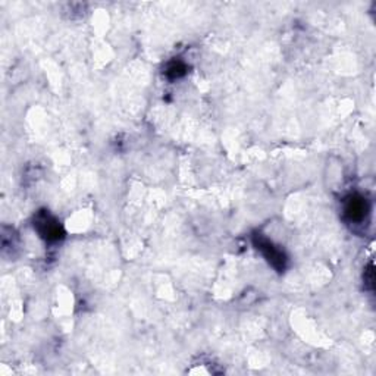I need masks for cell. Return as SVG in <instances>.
<instances>
[{
  "instance_id": "obj_3",
  "label": "cell",
  "mask_w": 376,
  "mask_h": 376,
  "mask_svg": "<svg viewBox=\"0 0 376 376\" xmlns=\"http://www.w3.org/2000/svg\"><path fill=\"white\" fill-rule=\"evenodd\" d=\"M369 209L368 200L360 194H353L344 202V215L353 224L363 222L369 215Z\"/></svg>"
},
{
  "instance_id": "obj_5",
  "label": "cell",
  "mask_w": 376,
  "mask_h": 376,
  "mask_svg": "<svg viewBox=\"0 0 376 376\" xmlns=\"http://www.w3.org/2000/svg\"><path fill=\"white\" fill-rule=\"evenodd\" d=\"M363 279H364V287H366L368 290H373V287H375V274H373V263H369V266L366 268V270H364Z\"/></svg>"
},
{
  "instance_id": "obj_2",
  "label": "cell",
  "mask_w": 376,
  "mask_h": 376,
  "mask_svg": "<svg viewBox=\"0 0 376 376\" xmlns=\"http://www.w3.org/2000/svg\"><path fill=\"white\" fill-rule=\"evenodd\" d=\"M34 228L37 229L40 237L45 238L49 243H56L65 237V231L60 222L46 211L37 213L34 219Z\"/></svg>"
},
{
  "instance_id": "obj_1",
  "label": "cell",
  "mask_w": 376,
  "mask_h": 376,
  "mask_svg": "<svg viewBox=\"0 0 376 376\" xmlns=\"http://www.w3.org/2000/svg\"><path fill=\"white\" fill-rule=\"evenodd\" d=\"M253 244L256 246L259 252L263 255V257L268 260V263L272 266L277 272L279 274L284 272V270L287 269L288 259H287V255L282 252L279 247H277L272 242H269V239L262 234L253 235Z\"/></svg>"
},
{
  "instance_id": "obj_4",
  "label": "cell",
  "mask_w": 376,
  "mask_h": 376,
  "mask_svg": "<svg viewBox=\"0 0 376 376\" xmlns=\"http://www.w3.org/2000/svg\"><path fill=\"white\" fill-rule=\"evenodd\" d=\"M165 74L169 80H178L187 74V65L183 60H172L165 69Z\"/></svg>"
}]
</instances>
